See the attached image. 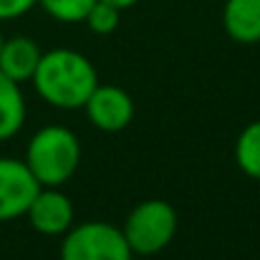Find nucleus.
Returning a JSON list of instances; mask_svg holds the SVG:
<instances>
[{
    "mask_svg": "<svg viewBox=\"0 0 260 260\" xmlns=\"http://www.w3.org/2000/svg\"><path fill=\"white\" fill-rule=\"evenodd\" d=\"M38 0H0V23L3 20H15L23 18L28 10H33Z\"/></svg>",
    "mask_w": 260,
    "mask_h": 260,
    "instance_id": "obj_14",
    "label": "nucleus"
},
{
    "mask_svg": "<svg viewBox=\"0 0 260 260\" xmlns=\"http://www.w3.org/2000/svg\"><path fill=\"white\" fill-rule=\"evenodd\" d=\"M235 162L250 179H260V121L248 124L235 142Z\"/></svg>",
    "mask_w": 260,
    "mask_h": 260,
    "instance_id": "obj_11",
    "label": "nucleus"
},
{
    "mask_svg": "<svg viewBox=\"0 0 260 260\" xmlns=\"http://www.w3.org/2000/svg\"><path fill=\"white\" fill-rule=\"evenodd\" d=\"M106 3H111V5H116V8H121V10H126V8H132V5H137L139 0H106Z\"/></svg>",
    "mask_w": 260,
    "mask_h": 260,
    "instance_id": "obj_15",
    "label": "nucleus"
},
{
    "mask_svg": "<svg viewBox=\"0 0 260 260\" xmlns=\"http://www.w3.org/2000/svg\"><path fill=\"white\" fill-rule=\"evenodd\" d=\"M41 184L23 159L0 157V222L25 217Z\"/></svg>",
    "mask_w": 260,
    "mask_h": 260,
    "instance_id": "obj_5",
    "label": "nucleus"
},
{
    "mask_svg": "<svg viewBox=\"0 0 260 260\" xmlns=\"http://www.w3.org/2000/svg\"><path fill=\"white\" fill-rule=\"evenodd\" d=\"M3 41H5V38H3V33H0V48H3Z\"/></svg>",
    "mask_w": 260,
    "mask_h": 260,
    "instance_id": "obj_17",
    "label": "nucleus"
},
{
    "mask_svg": "<svg viewBox=\"0 0 260 260\" xmlns=\"http://www.w3.org/2000/svg\"><path fill=\"white\" fill-rule=\"evenodd\" d=\"M222 28L235 43H260V0H225Z\"/></svg>",
    "mask_w": 260,
    "mask_h": 260,
    "instance_id": "obj_9",
    "label": "nucleus"
},
{
    "mask_svg": "<svg viewBox=\"0 0 260 260\" xmlns=\"http://www.w3.org/2000/svg\"><path fill=\"white\" fill-rule=\"evenodd\" d=\"M132 255L121 228L111 222L88 220L63 233L61 260H129Z\"/></svg>",
    "mask_w": 260,
    "mask_h": 260,
    "instance_id": "obj_4",
    "label": "nucleus"
},
{
    "mask_svg": "<svg viewBox=\"0 0 260 260\" xmlns=\"http://www.w3.org/2000/svg\"><path fill=\"white\" fill-rule=\"evenodd\" d=\"M23 162L41 187H61L76 174L81 165V142L69 126H41L28 139Z\"/></svg>",
    "mask_w": 260,
    "mask_h": 260,
    "instance_id": "obj_2",
    "label": "nucleus"
},
{
    "mask_svg": "<svg viewBox=\"0 0 260 260\" xmlns=\"http://www.w3.org/2000/svg\"><path fill=\"white\" fill-rule=\"evenodd\" d=\"M36 93L56 109H84L91 91L99 86L96 66L74 48H51L41 56L33 74Z\"/></svg>",
    "mask_w": 260,
    "mask_h": 260,
    "instance_id": "obj_1",
    "label": "nucleus"
},
{
    "mask_svg": "<svg viewBox=\"0 0 260 260\" xmlns=\"http://www.w3.org/2000/svg\"><path fill=\"white\" fill-rule=\"evenodd\" d=\"M96 0H38L43 13L58 23H84Z\"/></svg>",
    "mask_w": 260,
    "mask_h": 260,
    "instance_id": "obj_12",
    "label": "nucleus"
},
{
    "mask_svg": "<svg viewBox=\"0 0 260 260\" xmlns=\"http://www.w3.org/2000/svg\"><path fill=\"white\" fill-rule=\"evenodd\" d=\"M129 260H147V258H142V255H132Z\"/></svg>",
    "mask_w": 260,
    "mask_h": 260,
    "instance_id": "obj_16",
    "label": "nucleus"
},
{
    "mask_svg": "<svg viewBox=\"0 0 260 260\" xmlns=\"http://www.w3.org/2000/svg\"><path fill=\"white\" fill-rule=\"evenodd\" d=\"M84 23L88 25L91 33H96V36H109V33H114V30L119 28V23H121V8H116V5H111V3H106V0H96V3L91 5V10H88Z\"/></svg>",
    "mask_w": 260,
    "mask_h": 260,
    "instance_id": "obj_13",
    "label": "nucleus"
},
{
    "mask_svg": "<svg viewBox=\"0 0 260 260\" xmlns=\"http://www.w3.org/2000/svg\"><path fill=\"white\" fill-rule=\"evenodd\" d=\"M41 56H43V51L33 38H28V36L5 38L3 48H0V74H5L15 84H25L33 79V74L41 63Z\"/></svg>",
    "mask_w": 260,
    "mask_h": 260,
    "instance_id": "obj_8",
    "label": "nucleus"
},
{
    "mask_svg": "<svg viewBox=\"0 0 260 260\" xmlns=\"http://www.w3.org/2000/svg\"><path fill=\"white\" fill-rule=\"evenodd\" d=\"M121 233L134 255H157L177 235V210L167 200H144L126 215Z\"/></svg>",
    "mask_w": 260,
    "mask_h": 260,
    "instance_id": "obj_3",
    "label": "nucleus"
},
{
    "mask_svg": "<svg viewBox=\"0 0 260 260\" xmlns=\"http://www.w3.org/2000/svg\"><path fill=\"white\" fill-rule=\"evenodd\" d=\"M25 217L41 235H63L74 225V202L58 187H41Z\"/></svg>",
    "mask_w": 260,
    "mask_h": 260,
    "instance_id": "obj_7",
    "label": "nucleus"
},
{
    "mask_svg": "<svg viewBox=\"0 0 260 260\" xmlns=\"http://www.w3.org/2000/svg\"><path fill=\"white\" fill-rule=\"evenodd\" d=\"M25 124V96L20 84L0 74V142L13 139Z\"/></svg>",
    "mask_w": 260,
    "mask_h": 260,
    "instance_id": "obj_10",
    "label": "nucleus"
},
{
    "mask_svg": "<svg viewBox=\"0 0 260 260\" xmlns=\"http://www.w3.org/2000/svg\"><path fill=\"white\" fill-rule=\"evenodd\" d=\"M86 119L101 132H121L134 119V99L126 88L114 84H99L84 104Z\"/></svg>",
    "mask_w": 260,
    "mask_h": 260,
    "instance_id": "obj_6",
    "label": "nucleus"
}]
</instances>
